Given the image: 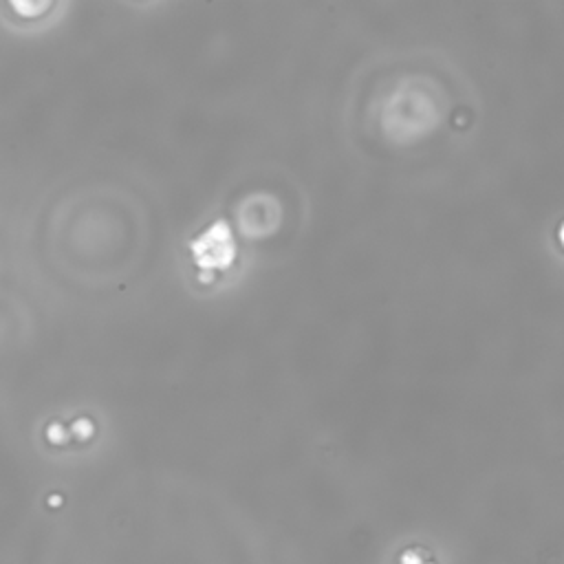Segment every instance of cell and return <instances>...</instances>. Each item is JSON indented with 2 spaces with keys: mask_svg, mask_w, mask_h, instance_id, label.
Segmentation results:
<instances>
[{
  "mask_svg": "<svg viewBox=\"0 0 564 564\" xmlns=\"http://www.w3.org/2000/svg\"><path fill=\"white\" fill-rule=\"evenodd\" d=\"M399 564H435L430 553L421 547H410L401 553Z\"/></svg>",
  "mask_w": 564,
  "mask_h": 564,
  "instance_id": "1",
  "label": "cell"
},
{
  "mask_svg": "<svg viewBox=\"0 0 564 564\" xmlns=\"http://www.w3.org/2000/svg\"><path fill=\"white\" fill-rule=\"evenodd\" d=\"M560 241H562V245H564V225H562V230H560Z\"/></svg>",
  "mask_w": 564,
  "mask_h": 564,
  "instance_id": "2",
  "label": "cell"
}]
</instances>
